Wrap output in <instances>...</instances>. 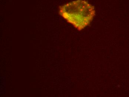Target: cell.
Returning a JSON list of instances; mask_svg holds the SVG:
<instances>
[{"mask_svg":"<svg viewBox=\"0 0 129 97\" xmlns=\"http://www.w3.org/2000/svg\"><path fill=\"white\" fill-rule=\"evenodd\" d=\"M59 14L79 31L92 21L96 12L93 5L85 0H77L60 6Z\"/></svg>","mask_w":129,"mask_h":97,"instance_id":"obj_1","label":"cell"}]
</instances>
